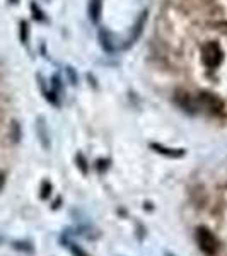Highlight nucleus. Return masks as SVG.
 Masks as SVG:
<instances>
[{
  "label": "nucleus",
  "mask_w": 227,
  "mask_h": 256,
  "mask_svg": "<svg viewBox=\"0 0 227 256\" xmlns=\"http://www.w3.org/2000/svg\"><path fill=\"white\" fill-rule=\"evenodd\" d=\"M174 102L183 111H186V113H192V114L198 113L196 99H195L193 94H190L188 90H176V92H174Z\"/></svg>",
  "instance_id": "4"
},
{
  "label": "nucleus",
  "mask_w": 227,
  "mask_h": 256,
  "mask_svg": "<svg viewBox=\"0 0 227 256\" xmlns=\"http://www.w3.org/2000/svg\"><path fill=\"white\" fill-rule=\"evenodd\" d=\"M20 38H22L24 43H28V24L26 22L20 24Z\"/></svg>",
  "instance_id": "11"
},
{
  "label": "nucleus",
  "mask_w": 227,
  "mask_h": 256,
  "mask_svg": "<svg viewBox=\"0 0 227 256\" xmlns=\"http://www.w3.org/2000/svg\"><path fill=\"white\" fill-rule=\"evenodd\" d=\"M101 44H102V48L106 50V52H113V44H111V41H110V38H106L108 36V31H101Z\"/></svg>",
  "instance_id": "9"
},
{
  "label": "nucleus",
  "mask_w": 227,
  "mask_h": 256,
  "mask_svg": "<svg viewBox=\"0 0 227 256\" xmlns=\"http://www.w3.org/2000/svg\"><path fill=\"white\" fill-rule=\"evenodd\" d=\"M77 159H79V166L82 169V172H88V168H86V160H84V158H82V154L77 156Z\"/></svg>",
  "instance_id": "13"
},
{
  "label": "nucleus",
  "mask_w": 227,
  "mask_h": 256,
  "mask_svg": "<svg viewBox=\"0 0 227 256\" xmlns=\"http://www.w3.org/2000/svg\"><path fill=\"white\" fill-rule=\"evenodd\" d=\"M200 60L207 70H217L224 64V50L216 40H207L200 46Z\"/></svg>",
  "instance_id": "1"
},
{
  "label": "nucleus",
  "mask_w": 227,
  "mask_h": 256,
  "mask_svg": "<svg viewBox=\"0 0 227 256\" xmlns=\"http://www.w3.org/2000/svg\"><path fill=\"white\" fill-rule=\"evenodd\" d=\"M50 190H52V184H50V183H43V193H41V198H46L48 193H50Z\"/></svg>",
  "instance_id": "12"
},
{
  "label": "nucleus",
  "mask_w": 227,
  "mask_h": 256,
  "mask_svg": "<svg viewBox=\"0 0 227 256\" xmlns=\"http://www.w3.org/2000/svg\"><path fill=\"white\" fill-rule=\"evenodd\" d=\"M89 19L92 22H99L101 19V12H102V0H89Z\"/></svg>",
  "instance_id": "5"
},
{
  "label": "nucleus",
  "mask_w": 227,
  "mask_h": 256,
  "mask_svg": "<svg viewBox=\"0 0 227 256\" xmlns=\"http://www.w3.org/2000/svg\"><path fill=\"white\" fill-rule=\"evenodd\" d=\"M38 134H40V138H41V144H43L44 148L50 147V142H48V134H46V128H44V123H43V118H40L38 122Z\"/></svg>",
  "instance_id": "8"
},
{
  "label": "nucleus",
  "mask_w": 227,
  "mask_h": 256,
  "mask_svg": "<svg viewBox=\"0 0 227 256\" xmlns=\"http://www.w3.org/2000/svg\"><path fill=\"white\" fill-rule=\"evenodd\" d=\"M150 147L154 148L156 152H159V154L168 156V158H181V156L184 154V152L181 150V148H178V150H171V148H166V147H162V146H158V144H152Z\"/></svg>",
  "instance_id": "6"
},
{
  "label": "nucleus",
  "mask_w": 227,
  "mask_h": 256,
  "mask_svg": "<svg viewBox=\"0 0 227 256\" xmlns=\"http://www.w3.org/2000/svg\"><path fill=\"white\" fill-rule=\"evenodd\" d=\"M10 2H12V4H16V2H18V0H10Z\"/></svg>",
  "instance_id": "16"
},
{
  "label": "nucleus",
  "mask_w": 227,
  "mask_h": 256,
  "mask_svg": "<svg viewBox=\"0 0 227 256\" xmlns=\"http://www.w3.org/2000/svg\"><path fill=\"white\" fill-rule=\"evenodd\" d=\"M31 7H32V12H34V18H36V19H40V20H43L44 18H43V16H41V10L38 9V7H36L34 4H32Z\"/></svg>",
  "instance_id": "14"
},
{
  "label": "nucleus",
  "mask_w": 227,
  "mask_h": 256,
  "mask_svg": "<svg viewBox=\"0 0 227 256\" xmlns=\"http://www.w3.org/2000/svg\"><path fill=\"white\" fill-rule=\"evenodd\" d=\"M4 184H6V176H4L2 172H0V190L4 188Z\"/></svg>",
  "instance_id": "15"
},
{
  "label": "nucleus",
  "mask_w": 227,
  "mask_h": 256,
  "mask_svg": "<svg viewBox=\"0 0 227 256\" xmlns=\"http://www.w3.org/2000/svg\"><path fill=\"white\" fill-rule=\"evenodd\" d=\"M195 99H196L198 111H207L210 114H218L224 111V101L217 94L202 90V92L195 94Z\"/></svg>",
  "instance_id": "2"
},
{
  "label": "nucleus",
  "mask_w": 227,
  "mask_h": 256,
  "mask_svg": "<svg viewBox=\"0 0 227 256\" xmlns=\"http://www.w3.org/2000/svg\"><path fill=\"white\" fill-rule=\"evenodd\" d=\"M70 251H72V254L74 256H89L86 251H82L79 246H76V244H70Z\"/></svg>",
  "instance_id": "10"
},
{
  "label": "nucleus",
  "mask_w": 227,
  "mask_h": 256,
  "mask_svg": "<svg viewBox=\"0 0 227 256\" xmlns=\"http://www.w3.org/2000/svg\"><path fill=\"white\" fill-rule=\"evenodd\" d=\"M196 242H198V248H200V251L204 254H207V256H216L217 254L218 241L208 229H205V227H198L196 229Z\"/></svg>",
  "instance_id": "3"
},
{
  "label": "nucleus",
  "mask_w": 227,
  "mask_h": 256,
  "mask_svg": "<svg viewBox=\"0 0 227 256\" xmlns=\"http://www.w3.org/2000/svg\"><path fill=\"white\" fill-rule=\"evenodd\" d=\"M146 20H147V12H144L142 18H140L137 20V24H135L134 34H130V43H135V40H137L138 36H140V32H142V28H144V24H146Z\"/></svg>",
  "instance_id": "7"
}]
</instances>
